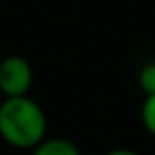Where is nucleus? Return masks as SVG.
I'll return each instance as SVG.
<instances>
[{
  "label": "nucleus",
  "mask_w": 155,
  "mask_h": 155,
  "mask_svg": "<svg viewBox=\"0 0 155 155\" xmlns=\"http://www.w3.org/2000/svg\"><path fill=\"white\" fill-rule=\"evenodd\" d=\"M46 114L28 96L0 104V137L16 149H34L46 139Z\"/></svg>",
  "instance_id": "1"
},
{
  "label": "nucleus",
  "mask_w": 155,
  "mask_h": 155,
  "mask_svg": "<svg viewBox=\"0 0 155 155\" xmlns=\"http://www.w3.org/2000/svg\"><path fill=\"white\" fill-rule=\"evenodd\" d=\"M34 82V70L22 56H6L0 62V91L4 97L28 96Z\"/></svg>",
  "instance_id": "2"
},
{
  "label": "nucleus",
  "mask_w": 155,
  "mask_h": 155,
  "mask_svg": "<svg viewBox=\"0 0 155 155\" xmlns=\"http://www.w3.org/2000/svg\"><path fill=\"white\" fill-rule=\"evenodd\" d=\"M32 155H82L76 143L64 137H52V139H44L34 147Z\"/></svg>",
  "instance_id": "3"
},
{
  "label": "nucleus",
  "mask_w": 155,
  "mask_h": 155,
  "mask_svg": "<svg viewBox=\"0 0 155 155\" xmlns=\"http://www.w3.org/2000/svg\"><path fill=\"white\" fill-rule=\"evenodd\" d=\"M137 84L141 87L145 96H153L155 94V62H147L137 76Z\"/></svg>",
  "instance_id": "4"
},
{
  "label": "nucleus",
  "mask_w": 155,
  "mask_h": 155,
  "mask_svg": "<svg viewBox=\"0 0 155 155\" xmlns=\"http://www.w3.org/2000/svg\"><path fill=\"white\" fill-rule=\"evenodd\" d=\"M141 121L145 129L155 137V94L153 96H145L141 105Z\"/></svg>",
  "instance_id": "5"
},
{
  "label": "nucleus",
  "mask_w": 155,
  "mask_h": 155,
  "mask_svg": "<svg viewBox=\"0 0 155 155\" xmlns=\"http://www.w3.org/2000/svg\"><path fill=\"white\" fill-rule=\"evenodd\" d=\"M104 155H139V153L133 151V149H127V147H115V149L105 151Z\"/></svg>",
  "instance_id": "6"
}]
</instances>
